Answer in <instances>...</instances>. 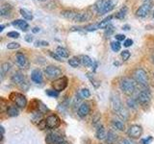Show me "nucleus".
<instances>
[{
	"mask_svg": "<svg viewBox=\"0 0 154 144\" xmlns=\"http://www.w3.org/2000/svg\"><path fill=\"white\" fill-rule=\"evenodd\" d=\"M122 29H124V30L128 31V30H129V26H128V25H124V26L122 27Z\"/></svg>",
	"mask_w": 154,
	"mask_h": 144,
	"instance_id": "obj_55",
	"label": "nucleus"
},
{
	"mask_svg": "<svg viewBox=\"0 0 154 144\" xmlns=\"http://www.w3.org/2000/svg\"><path fill=\"white\" fill-rule=\"evenodd\" d=\"M11 81L12 83L16 84V85H19L20 86L24 81H25V78H24V75L21 73V72H16V73H14L11 77Z\"/></svg>",
	"mask_w": 154,
	"mask_h": 144,
	"instance_id": "obj_16",
	"label": "nucleus"
},
{
	"mask_svg": "<svg viewBox=\"0 0 154 144\" xmlns=\"http://www.w3.org/2000/svg\"><path fill=\"white\" fill-rule=\"evenodd\" d=\"M16 62L17 64L20 67V68H27L28 67V60L26 56L22 54V53H17L16 56Z\"/></svg>",
	"mask_w": 154,
	"mask_h": 144,
	"instance_id": "obj_11",
	"label": "nucleus"
},
{
	"mask_svg": "<svg viewBox=\"0 0 154 144\" xmlns=\"http://www.w3.org/2000/svg\"><path fill=\"white\" fill-rule=\"evenodd\" d=\"M116 40L118 41H123L125 40V36L124 35H122V34H119V35H116Z\"/></svg>",
	"mask_w": 154,
	"mask_h": 144,
	"instance_id": "obj_46",
	"label": "nucleus"
},
{
	"mask_svg": "<svg viewBox=\"0 0 154 144\" xmlns=\"http://www.w3.org/2000/svg\"><path fill=\"white\" fill-rule=\"evenodd\" d=\"M45 126L49 129H55L58 128L60 126L61 121H60V118L57 116L55 114H51L49 115L48 117H46L45 119Z\"/></svg>",
	"mask_w": 154,
	"mask_h": 144,
	"instance_id": "obj_6",
	"label": "nucleus"
},
{
	"mask_svg": "<svg viewBox=\"0 0 154 144\" xmlns=\"http://www.w3.org/2000/svg\"><path fill=\"white\" fill-rule=\"evenodd\" d=\"M49 43L45 40H37L35 41V46L38 47V46H47Z\"/></svg>",
	"mask_w": 154,
	"mask_h": 144,
	"instance_id": "obj_45",
	"label": "nucleus"
},
{
	"mask_svg": "<svg viewBox=\"0 0 154 144\" xmlns=\"http://www.w3.org/2000/svg\"><path fill=\"white\" fill-rule=\"evenodd\" d=\"M152 61H153V64H154V55L152 56Z\"/></svg>",
	"mask_w": 154,
	"mask_h": 144,
	"instance_id": "obj_57",
	"label": "nucleus"
},
{
	"mask_svg": "<svg viewBox=\"0 0 154 144\" xmlns=\"http://www.w3.org/2000/svg\"><path fill=\"white\" fill-rule=\"evenodd\" d=\"M7 113L9 116L11 117H14V116H17L18 115V109L14 106H10V107L7 109Z\"/></svg>",
	"mask_w": 154,
	"mask_h": 144,
	"instance_id": "obj_26",
	"label": "nucleus"
},
{
	"mask_svg": "<svg viewBox=\"0 0 154 144\" xmlns=\"http://www.w3.org/2000/svg\"><path fill=\"white\" fill-rule=\"evenodd\" d=\"M12 25L16 28L20 29L21 31H27L29 29V24L25 20H23V19H17V20L12 22Z\"/></svg>",
	"mask_w": 154,
	"mask_h": 144,
	"instance_id": "obj_15",
	"label": "nucleus"
},
{
	"mask_svg": "<svg viewBox=\"0 0 154 144\" xmlns=\"http://www.w3.org/2000/svg\"><path fill=\"white\" fill-rule=\"evenodd\" d=\"M151 8H152V4L150 2L143 3L142 6L137 10V12H136L137 16H139V17H146L147 14H149V12H150Z\"/></svg>",
	"mask_w": 154,
	"mask_h": 144,
	"instance_id": "obj_8",
	"label": "nucleus"
},
{
	"mask_svg": "<svg viewBox=\"0 0 154 144\" xmlns=\"http://www.w3.org/2000/svg\"><path fill=\"white\" fill-rule=\"evenodd\" d=\"M119 88L124 94L132 95L135 92L136 86H135V83L132 79L126 78V77H125V78L122 79L119 82Z\"/></svg>",
	"mask_w": 154,
	"mask_h": 144,
	"instance_id": "obj_1",
	"label": "nucleus"
},
{
	"mask_svg": "<svg viewBox=\"0 0 154 144\" xmlns=\"http://www.w3.org/2000/svg\"><path fill=\"white\" fill-rule=\"evenodd\" d=\"M111 106H112V110L116 113H118L120 110L123 109V106L120 99L117 94H113L111 96Z\"/></svg>",
	"mask_w": 154,
	"mask_h": 144,
	"instance_id": "obj_9",
	"label": "nucleus"
},
{
	"mask_svg": "<svg viewBox=\"0 0 154 144\" xmlns=\"http://www.w3.org/2000/svg\"><path fill=\"white\" fill-rule=\"evenodd\" d=\"M63 138L59 134L56 133H51L49 134H47V136L45 138V142L47 144H57L58 142H60L63 140Z\"/></svg>",
	"mask_w": 154,
	"mask_h": 144,
	"instance_id": "obj_12",
	"label": "nucleus"
},
{
	"mask_svg": "<svg viewBox=\"0 0 154 144\" xmlns=\"http://www.w3.org/2000/svg\"><path fill=\"white\" fill-rule=\"evenodd\" d=\"M12 11V6L9 4H3L1 6V9H0V16H10V14H11Z\"/></svg>",
	"mask_w": 154,
	"mask_h": 144,
	"instance_id": "obj_19",
	"label": "nucleus"
},
{
	"mask_svg": "<svg viewBox=\"0 0 154 144\" xmlns=\"http://www.w3.org/2000/svg\"><path fill=\"white\" fill-rule=\"evenodd\" d=\"M153 17H154V12H153Z\"/></svg>",
	"mask_w": 154,
	"mask_h": 144,
	"instance_id": "obj_59",
	"label": "nucleus"
},
{
	"mask_svg": "<svg viewBox=\"0 0 154 144\" xmlns=\"http://www.w3.org/2000/svg\"><path fill=\"white\" fill-rule=\"evenodd\" d=\"M132 44H133V40H130V38H128V40H125L124 42H123V45L125 47H129V46H131Z\"/></svg>",
	"mask_w": 154,
	"mask_h": 144,
	"instance_id": "obj_47",
	"label": "nucleus"
},
{
	"mask_svg": "<svg viewBox=\"0 0 154 144\" xmlns=\"http://www.w3.org/2000/svg\"><path fill=\"white\" fill-rule=\"evenodd\" d=\"M127 106H128V108L129 109H131V110H135L137 108V106H138V100L136 99H134V98H129L127 100Z\"/></svg>",
	"mask_w": 154,
	"mask_h": 144,
	"instance_id": "obj_32",
	"label": "nucleus"
},
{
	"mask_svg": "<svg viewBox=\"0 0 154 144\" xmlns=\"http://www.w3.org/2000/svg\"><path fill=\"white\" fill-rule=\"evenodd\" d=\"M57 144H69V143H67L66 140H64V139H63V140L62 141H60V142H58Z\"/></svg>",
	"mask_w": 154,
	"mask_h": 144,
	"instance_id": "obj_54",
	"label": "nucleus"
},
{
	"mask_svg": "<svg viewBox=\"0 0 154 144\" xmlns=\"http://www.w3.org/2000/svg\"><path fill=\"white\" fill-rule=\"evenodd\" d=\"M31 80L35 84H42L43 81V75L40 69H34L31 73Z\"/></svg>",
	"mask_w": 154,
	"mask_h": 144,
	"instance_id": "obj_14",
	"label": "nucleus"
},
{
	"mask_svg": "<svg viewBox=\"0 0 154 144\" xmlns=\"http://www.w3.org/2000/svg\"><path fill=\"white\" fill-rule=\"evenodd\" d=\"M113 32H114V27H113V25H111V24L105 28V35L107 37H109Z\"/></svg>",
	"mask_w": 154,
	"mask_h": 144,
	"instance_id": "obj_42",
	"label": "nucleus"
},
{
	"mask_svg": "<svg viewBox=\"0 0 154 144\" xmlns=\"http://www.w3.org/2000/svg\"><path fill=\"white\" fill-rule=\"evenodd\" d=\"M114 8H115V3H114V1H112V0H106L105 6H104V8L102 10V13H101V14L110 13Z\"/></svg>",
	"mask_w": 154,
	"mask_h": 144,
	"instance_id": "obj_23",
	"label": "nucleus"
},
{
	"mask_svg": "<svg viewBox=\"0 0 154 144\" xmlns=\"http://www.w3.org/2000/svg\"><path fill=\"white\" fill-rule=\"evenodd\" d=\"M41 31V29L38 28V27H34L33 29H32V32L34 33V34H37V33H38Z\"/></svg>",
	"mask_w": 154,
	"mask_h": 144,
	"instance_id": "obj_53",
	"label": "nucleus"
},
{
	"mask_svg": "<svg viewBox=\"0 0 154 144\" xmlns=\"http://www.w3.org/2000/svg\"><path fill=\"white\" fill-rule=\"evenodd\" d=\"M45 74L49 80H57L62 76V70L58 66L55 65H49L46 66L45 69Z\"/></svg>",
	"mask_w": 154,
	"mask_h": 144,
	"instance_id": "obj_3",
	"label": "nucleus"
},
{
	"mask_svg": "<svg viewBox=\"0 0 154 144\" xmlns=\"http://www.w3.org/2000/svg\"><path fill=\"white\" fill-rule=\"evenodd\" d=\"M11 67H12V64H10V62H4V64H1V67H0V75H1V79H3L5 75L11 70Z\"/></svg>",
	"mask_w": 154,
	"mask_h": 144,
	"instance_id": "obj_22",
	"label": "nucleus"
},
{
	"mask_svg": "<svg viewBox=\"0 0 154 144\" xmlns=\"http://www.w3.org/2000/svg\"><path fill=\"white\" fill-rule=\"evenodd\" d=\"M138 102L140 105L143 106V108L148 107L149 104H150V94H149L148 91L146 90H142L141 92L138 94Z\"/></svg>",
	"mask_w": 154,
	"mask_h": 144,
	"instance_id": "obj_5",
	"label": "nucleus"
},
{
	"mask_svg": "<svg viewBox=\"0 0 154 144\" xmlns=\"http://www.w3.org/2000/svg\"><path fill=\"white\" fill-rule=\"evenodd\" d=\"M24 38H25V40H26L27 42H29V43H31V42L34 40V38H33V36H31V35H26Z\"/></svg>",
	"mask_w": 154,
	"mask_h": 144,
	"instance_id": "obj_50",
	"label": "nucleus"
},
{
	"mask_svg": "<svg viewBox=\"0 0 154 144\" xmlns=\"http://www.w3.org/2000/svg\"><path fill=\"white\" fill-rule=\"evenodd\" d=\"M117 115H118V116H119L120 119H122V120H126V119L128 118L129 113H128V112H127V110L125 109V108H123L122 110H120L119 112L117 113Z\"/></svg>",
	"mask_w": 154,
	"mask_h": 144,
	"instance_id": "obj_33",
	"label": "nucleus"
},
{
	"mask_svg": "<svg viewBox=\"0 0 154 144\" xmlns=\"http://www.w3.org/2000/svg\"><path fill=\"white\" fill-rule=\"evenodd\" d=\"M91 112V106L90 103L88 102H84L82 103L79 106V109H78V115L80 117H85L87 116Z\"/></svg>",
	"mask_w": 154,
	"mask_h": 144,
	"instance_id": "obj_13",
	"label": "nucleus"
},
{
	"mask_svg": "<svg viewBox=\"0 0 154 144\" xmlns=\"http://www.w3.org/2000/svg\"><path fill=\"white\" fill-rule=\"evenodd\" d=\"M89 18H90L89 14L84 13V12H79V13H77L74 21L75 22H84V21L89 20Z\"/></svg>",
	"mask_w": 154,
	"mask_h": 144,
	"instance_id": "obj_21",
	"label": "nucleus"
},
{
	"mask_svg": "<svg viewBox=\"0 0 154 144\" xmlns=\"http://www.w3.org/2000/svg\"><path fill=\"white\" fill-rule=\"evenodd\" d=\"M119 144H135V142L130 140V139H122L119 141Z\"/></svg>",
	"mask_w": 154,
	"mask_h": 144,
	"instance_id": "obj_49",
	"label": "nucleus"
},
{
	"mask_svg": "<svg viewBox=\"0 0 154 144\" xmlns=\"http://www.w3.org/2000/svg\"><path fill=\"white\" fill-rule=\"evenodd\" d=\"M56 53L62 58V59L63 58H69V51L62 46H58L56 48Z\"/></svg>",
	"mask_w": 154,
	"mask_h": 144,
	"instance_id": "obj_25",
	"label": "nucleus"
},
{
	"mask_svg": "<svg viewBox=\"0 0 154 144\" xmlns=\"http://www.w3.org/2000/svg\"><path fill=\"white\" fill-rule=\"evenodd\" d=\"M93 120H94V125H95L96 123H98V121L100 120V115L99 114H96L95 116L93 118Z\"/></svg>",
	"mask_w": 154,
	"mask_h": 144,
	"instance_id": "obj_52",
	"label": "nucleus"
},
{
	"mask_svg": "<svg viewBox=\"0 0 154 144\" xmlns=\"http://www.w3.org/2000/svg\"><path fill=\"white\" fill-rule=\"evenodd\" d=\"M105 140L107 144H115L118 140V134L114 133L113 131H109L107 134V136L105 138Z\"/></svg>",
	"mask_w": 154,
	"mask_h": 144,
	"instance_id": "obj_17",
	"label": "nucleus"
},
{
	"mask_svg": "<svg viewBox=\"0 0 154 144\" xmlns=\"http://www.w3.org/2000/svg\"><path fill=\"white\" fill-rule=\"evenodd\" d=\"M20 14H21V16L24 18V19H26V20H32L33 19V14H31V12H29L28 10L26 9H20Z\"/></svg>",
	"mask_w": 154,
	"mask_h": 144,
	"instance_id": "obj_28",
	"label": "nucleus"
},
{
	"mask_svg": "<svg viewBox=\"0 0 154 144\" xmlns=\"http://www.w3.org/2000/svg\"><path fill=\"white\" fill-rule=\"evenodd\" d=\"M120 56H122L123 61H127L130 58V56H131V54H130V52L128 50H123L122 52V54H120Z\"/></svg>",
	"mask_w": 154,
	"mask_h": 144,
	"instance_id": "obj_41",
	"label": "nucleus"
},
{
	"mask_svg": "<svg viewBox=\"0 0 154 144\" xmlns=\"http://www.w3.org/2000/svg\"><path fill=\"white\" fill-rule=\"evenodd\" d=\"M42 119V113L41 112H38L37 113H34L33 117H32V121L34 123H38V124H40Z\"/></svg>",
	"mask_w": 154,
	"mask_h": 144,
	"instance_id": "obj_36",
	"label": "nucleus"
},
{
	"mask_svg": "<svg viewBox=\"0 0 154 144\" xmlns=\"http://www.w3.org/2000/svg\"><path fill=\"white\" fill-rule=\"evenodd\" d=\"M127 14V8L126 7H123L119 10V11L118 12V14H116V18L118 19H123L125 16H126Z\"/></svg>",
	"mask_w": 154,
	"mask_h": 144,
	"instance_id": "obj_31",
	"label": "nucleus"
},
{
	"mask_svg": "<svg viewBox=\"0 0 154 144\" xmlns=\"http://www.w3.org/2000/svg\"><path fill=\"white\" fill-rule=\"evenodd\" d=\"M113 18V16H109L108 17H106V18H104L102 21H100L99 23H98V25H99V29H104V28H106L107 26H109L110 25V21H111V19Z\"/></svg>",
	"mask_w": 154,
	"mask_h": 144,
	"instance_id": "obj_29",
	"label": "nucleus"
},
{
	"mask_svg": "<svg viewBox=\"0 0 154 144\" xmlns=\"http://www.w3.org/2000/svg\"><path fill=\"white\" fill-rule=\"evenodd\" d=\"M4 28H5V25H4V24H2V25L0 26V32H2L4 30Z\"/></svg>",
	"mask_w": 154,
	"mask_h": 144,
	"instance_id": "obj_56",
	"label": "nucleus"
},
{
	"mask_svg": "<svg viewBox=\"0 0 154 144\" xmlns=\"http://www.w3.org/2000/svg\"><path fill=\"white\" fill-rule=\"evenodd\" d=\"M76 14H77V12L70 11V10H66V11L61 12L62 16H64L65 18L69 19V20H72V21H74V19L76 17Z\"/></svg>",
	"mask_w": 154,
	"mask_h": 144,
	"instance_id": "obj_18",
	"label": "nucleus"
},
{
	"mask_svg": "<svg viewBox=\"0 0 154 144\" xmlns=\"http://www.w3.org/2000/svg\"><path fill=\"white\" fill-rule=\"evenodd\" d=\"M143 134V128L140 125H132L128 129V136L132 138H138L142 136Z\"/></svg>",
	"mask_w": 154,
	"mask_h": 144,
	"instance_id": "obj_10",
	"label": "nucleus"
},
{
	"mask_svg": "<svg viewBox=\"0 0 154 144\" xmlns=\"http://www.w3.org/2000/svg\"><path fill=\"white\" fill-rule=\"evenodd\" d=\"M49 55L51 56V58H53L54 60H56V61H58V62H62L63 60H62V58L57 54V53L55 52H51V51H49Z\"/></svg>",
	"mask_w": 154,
	"mask_h": 144,
	"instance_id": "obj_43",
	"label": "nucleus"
},
{
	"mask_svg": "<svg viewBox=\"0 0 154 144\" xmlns=\"http://www.w3.org/2000/svg\"><path fill=\"white\" fill-rule=\"evenodd\" d=\"M95 136L97 137L100 140H102V139H105L106 136H107V134H106V132H105V129L103 126H99L96 130V133H95Z\"/></svg>",
	"mask_w": 154,
	"mask_h": 144,
	"instance_id": "obj_24",
	"label": "nucleus"
},
{
	"mask_svg": "<svg viewBox=\"0 0 154 144\" xmlns=\"http://www.w3.org/2000/svg\"><path fill=\"white\" fill-rule=\"evenodd\" d=\"M80 95L83 98H89L90 96H91V92H90V90L88 88H83V89L81 90Z\"/></svg>",
	"mask_w": 154,
	"mask_h": 144,
	"instance_id": "obj_40",
	"label": "nucleus"
},
{
	"mask_svg": "<svg viewBox=\"0 0 154 144\" xmlns=\"http://www.w3.org/2000/svg\"><path fill=\"white\" fill-rule=\"evenodd\" d=\"M84 29L86 31H89V32H93V31H96L97 29H99V25L98 23H93V24H89L84 27Z\"/></svg>",
	"mask_w": 154,
	"mask_h": 144,
	"instance_id": "obj_34",
	"label": "nucleus"
},
{
	"mask_svg": "<svg viewBox=\"0 0 154 144\" xmlns=\"http://www.w3.org/2000/svg\"><path fill=\"white\" fill-rule=\"evenodd\" d=\"M66 86H67V79L66 77H62V78L57 79L52 83L53 88H54V90L58 91V92L64 90L66 88Z\"/></svg>",
	"mask_w": 154,
	"mask_h": 144,
	"instance_id": "obj_7",
	"label": "nucleus"
},
{
	"mask_svg": "<svg viewBox=\"0 0 154 144\" xmlns=\"http://www.w3.org/2000/svg\"><path fill=\"white\" fill-rule=\"evenodd\" d=\"M111 48H112V50L114 52H119L120 50V48H122V44H120L119 41H112L111 42Z\"/></svg>",
	"mask_w": 154,
	"mask_h": 144,
	"instance_id": "obj_35",
	"label": "nucleus"
},
{
	"mask_svg": "<svg viewBox=\"0 0 154 144\" xmlns=\"http://www.w3.org/2000/svg\"><path fill=\"white\" fill-rule=\"evenodd\" d=\"M81 64V61L79 58L77 57H72L69 60V64L71 66V67H74V68H77V67H79Z\"/></svg>",
	"mask_w": 154,
	"mask_h": 144,
	"instance_id": "obj_27",
	"label": "nucleus"
},
{
	"mask_svg": "<svg viewBox=\"0 0 154 144\" xmlns=\"http://www.w3.org/2000/svg\"><path fill=\"white\" fill-rule=\"evenodd\" d=\"M80 61H81V64H83L84 66H86V67H91L94 65V62L89 56H87V55L81 56L80 57Z\"/></svg>",
	"mask_w": 154,
	"mask_h": 144,
	"instance_id": "obj_20",
	"label": "nucleus"
},
{
	"mask_svg": "<svg viewBox=\"0 0 154 144\" xmlns=\"http://www.w3.org/2000/svg\"><path fill=\"white\" fill-rule=\"evenodd\" d=\"M10 99H11L18 108L23 109V108H25L27 105V99L25 96L21 93L13 92L10 94Z\"/></svg>",
	"mask_w": 154,
	"mask_h": 144,
	"instance_id": "obj_4",
	"label": "nucleus"
},
{
	"mask_svg": "<svg viewBox=\"0 0 154 144\" xmlns=\"http://www.w3.org/2000/svg\"><path fill=\"white\" fill-rule=\"evenodd\" d=\"M20 47V44H19L18 42H16V41H14V42H10L7 44V48L8 49H11V50H14V49H17V48Z\"/></svg>",
	"mask_w": 154,
	"mask_h": 144,
	"instance_id": "obj_38",
	"label": "nucleus"
},
{
	"mask_svg": "<svg viewBox=\"0 0 154 144\" xmlns=\"http://www.w3.org/2000/svg\"><path fill=\"white\" fill-rule=\"evenodd\" d=\"M7 37L12 38H19V33H18V32H16V31L9 32V33L7 34Z\"/></svg>",
	"mask_w": 154,
	"mask_h": 144,
	"instance_id": "obj_44",
	"label": "nucleus"
},
{
	"mask_svg": "<svg viewBox=\"0 0 154 144\" xmlns=\"http://www.w3.org/2000/svg\"><path fill=\"white\" fill-rule=\"evenodd\" d=\"M87 77H88V79L91 82V84L94 85V88H98V86H99V83H98V81H97V80H95V79H94V77L93 74L87 73Z\"/></svg>",
	"mask_w": 154,
	"mask_h": 144,
	"instance_id": "obj_37",
	"label": "nucleus"
},
{
	"mask_svg": "<svg viewBox=\"0 0 154 144\" xmlns=\"http://www.w3.org/2000/svg\"><path fill=\"white\" fill-rule=\"evenodd\" d=\"M40 1H45V0H40Z\"/></svg>",
	"mask_w": 154,
	"mask_h": 144,
	"instance_id": "obj_58",
	"label": "nucleus"
},
{
	"mask_svg": "<svg viewBox=\"0 0 154 144\" xmlns=\"http://www.w3.org/2000/svg\"><path fill=\"white\" fill-rule=\"evenodd\" d=\"M112 125L115 129L119 130V131H124V129H125L123 122L119 121V120H114V121L112 122Z\"/></svg>",
	"mask_w": 154,
	"mask_h": 144,
	"instance_id": "obj_30",
	"label": "nucleus"
},
{
	"mask_svg": "<svg viewBox=\"0 0 154 144\" xmlns=\"http://www.w3.org/2000/svg\"><path fill=\"white\" fill-rule=\"evenodd\" d=\"M152 141V137L151 136H147L146 138H144L142 140L143 144H150V142Z\"/></svg>",
	"mask_w": 154,
	"mask_h": 144,
	"instance_id": "obj_48",
	"label": "nucleus"
},
{
	"mask_svg": "<svg viewBox=\"0 0 154 144\" xmlns=\"http://www.w3.org/2000/svg\"><path fill=\"white\" fill-rule=\"evenodd\" d=\"M134 79L137 83L142 86L143 88H146L148 86V77L146 70L143 68H137L134 71Z\"/></svg>",
	"mask_w": 154,
	"mask_h": 144,
	"instance_id": "obj_2",
	"label": "nucleus"
},
{
	"mask_svg": "<svg viewBox=\"0 0 154 144\" xmlns=\"http://www.w3.org/2000/svg\"><path fill=\"white\" fill-rule=\"evenodd\" d=\"M45 92H46V94L48 96H50V97H55V98H57L58 96H59V92H58V91H56V90L47 89Z\"/></svg>",
	"mask_w": 154,
	"mask_h": 144,
	"instance_id": "obj_39",
	"label": "nucleus"
},
{
	"mask_svg": "<svg viewBox=\"0 0 154 144\" xmlns=\"http://www.w3.org/2000/svg\"><path fill=\"white\" fill-rule=\"evenodd\" d=\"M20 86H21V88H23V90H27L28 88H29V85H28V83L26 81H24L23 83L20 85Z\"/></svg>",
	"mask_w": 154,
	"mask_h": 144,
	"instance_id": "obj_51",
	"label": "nucleus"
}]
</instances>
